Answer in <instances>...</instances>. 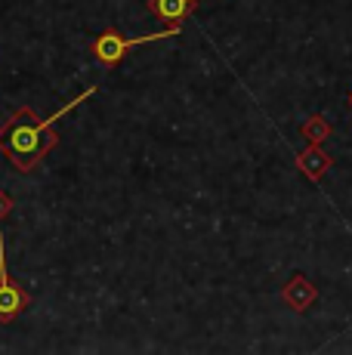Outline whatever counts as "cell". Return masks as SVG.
Segmentation results:
<instances>
[{
	"mask_svg": "<svg viewBox=\"0 0 352 355\" xmlns=\"http://www.w3.org/2000/svg\"><path fill=\"white\" fill-rule=\"evenodd\" d=\"M349 108H352V93H349Z\"/></svg>",
	"mask_w": 352,
	"mask_h": 355,
	"instance_id": "9",
	"label": "cell"
},
{
	"mask_svg": "<svg viewBox=\"0 0 352 355\" xmlns=\"http://www.w3.org/2000/svg\"><path fill=\"white\" fill-rule=\"evenodd\" d=\"M182 31V25H170V28L164 31H155V34H142V37H124L121 31L114 28H105L103 34H99L96 40L90 44V53L96 62H103L105 68L124 62L127 56H130L137 46H146V44H158V40H167V37H176V34Z\"/></svg>",
	"mask_w": 352,
	"mask_h": 355,
	"instance_id": "2",
	"label": "cell"
},
{
	"mask_svg": "<svg viewBox=\"0 0 352 355\" xmlns=\"http://www.w3.org/2000/svg\"><path fill=\"white\" fill-rule=\"evenodd\" d=\"M331 155L324 152L322 146H315V142H309V148H303L300 155H297V167H300V173L306 176V180H313V182H318L324 173L331 170Z\"/></svg>",
	"mask_w": 352,
	"mask_h": 355,
	"instance_id": "5",
	"label": "cell"
},
{
	"mask_svg": "<svg viewBox=\"0 0 352 355\" xmlns=\"http://www.w3.org/2000/svg\"><path fill=\"white\" fill-rule=\"evenodd\" d=\"M96 90L99 87H87L80 96L65 102V105L59 108V112H53L50 118H37V112L31 105L16 108V112L10 114V121L0 127V152L10 158V164L19 170V173H31V170L56 148V142H59L56 124L69 112H74L80 102L96 96Z\"/></svg>",
	"mask_w": 352,
	"mask_h": 355,
	"instance_id": "1",
	"label": "cell"
},
{
	"mask_svg": "<svg viewBox=\"0 0 352 355\" xmlns=\"http://www.w3.org/2000/svg\"><path fill=\"white\" fill-rule=\"evenodd\" d=\"M12 207H16V204H12L10 192H3V189H0V220H6V216L12 214Z\"/></svg>",
	"mask_w": 352,
	"mask_h": 355,
	"instance_id": "8",
	"label": "cell"
},
{
	"mask_svg": "<svg viewBox=\"0 0 352 355\" xmlns=\"http://www.w3.org/2000/svg\"><path fill=\"white\" fill-rule=\"evenodd\" d=\"M300 133L306 136L309 142H315V146H322V142L331 136V124H328V121H324V114H313V118H309L306 124H303Z\"/></svg>",
	"mask_w": 352,
	"mask_h": 355,
	"instance_id": "7",
	"label": "cell"
},
{
	"mask_svg": "<svg viewBox=\"0 0 352 355\" xmlns=\"http://www.w3.org/2000/svg\"><path fill=\"white\" fill-rule=\"evenodd\" d=\"M281 300L294 312H306L318 303V288L309 282L306 275H290V282L281 288Z\"/></svg>",
	"mask_w": 352,
	"mask_h": 355,
	"instance_id": "4",
	"label": "cell"
},
{
	"mask_svg": "<svg viewBox=\"0 0 352 355\" xmlns=\"http://www.w3.org/2000/svg\"><path fill=\"white\" fill-rule=\"evenodd\" d=\"M28 306H31L28 291L12 282L10 269H6V244H3V232H0V324L16 322Z\"/></svg>",
	"mask_w": 352,
	"mask_h": 355,
	"instance_id": "3",
	"label": "cell"
},
{
	"mask_svg": "<svg viewBox=\"0 0 352 355\" xmlns=\"http://www.w3.org/2000/svg\"><path fill=\"white\" fill-rule=\"evenodd\" d=\"M195 3L198 0H148V12L167 25H182V19L192 12Z\"/></svg>",
	"mask_w": 352,
	"mask_h": 355,
	"instance_id": "6",
	"label": "cell"
}]
</instances>
